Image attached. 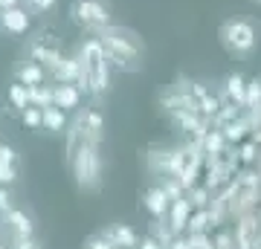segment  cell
<instances>
[{
	"label": "cell",
	"instance_id": "2e32d148",
	"mask_svg": "<svg viewBox=\"0 0 261 249\" xmlns=\"http://www.w3.org/2000/svg\"><path fill=\"white\" fill-rule=\"evenodd\" d=\"M64 125H67V113L61 110V107H56V104L44 107V128H47L49 133H58V130H64Z\"/></svg>",
	"mask_w": 261,
	"mask_h": 249
},
{
	"label": "cell",
	"instance_id": "4fadbf2b",
	"mask_svg": "<svg viewBox=\"0 0 261 249\" xmlns=\"http://www.w3.org/2000/svg\"><path fill=\"white\" fill-rule=\"evenodd\" d=\"M47 67H41L38 61H23V64H18V70H15V78H18L20 84H27V87H38V84H44V78H47Z\"/></svg>",
	"mask_w": 261,
	"mask_h": 249
},
{
	"label": "cell",
	"instance_id": "3957f363",
	"mask_svg": "<svg viewBox=\"0 0 261 249\" xmlns=\"http://www.w3.org/2000/svg\"><path fill=\"white\" fill-rule=\"evenodd\" d=\"M73 180L84 191H96L102 185V157H99V142H79L67 148Z\"/></svg>",
	"mask_w": 261,
	"mask_h": 249
},
{
	"label": "cell",
	"instance_id": "7402d4cb",
	"mask_svg": "<svg viewBox=\"0 0 261 249\" xmlns=\"http://www.w3.org/2000/svg\"><path fill=\"white\" fill-rule=\"evenodd\" d=\"M84 249H119V246H113L111 240L105 238V232H102V235H90V238H84Z\"/></svg>",
	"mask_w": 261,
	"mask_h": 249
},
{
	"label": "cell",
	"instance_id": "6da1fadb",
	"mask_svg": "<svg viewBox=\"0 0 261 249\" xmlns=\"http://www.w3.org/2000/svg\"><path fill=\"white\" fill-rule=\"evenodd\" d=\"M96 38L102 41L105 52H108V61L113 67H119L122 73H134L140 70L142 56H145V44L142 38L128 26H105L102 32H96Z\"/></svg>",
	"mask_w": 261,
	"mask_h": 249
},
{
	"label": "cell",
	"instance_id": "5bb4252c",
	"mask_svg": "<svg viewBox=\"0 0 261 249\" xmlns=\"http://www.w3.org/2000/svg\"><path fill=\"white\" fill-rule=\"evenodd\" d=\"M142 203H145V209H148L151 214H154V217H163V214L168 212V206H171V194L166 191V185H163V188H148V191H145V200H142Z\"/></svg>",
	"mask_w": 261,
	"mask_h": 249
},
{
	"label": "cell",
	"instance_id": "8992f818",
	"mask_svg": "<svg viewBox=\"0 0 261 249\" xmlns=\"http://www.w3.org/2000/svg\"><path fill=\"white\" fill-rule=\"evenodd\" d=\"M102 128H105V116L99 110H93V107L79 110L73 119V128H70L67 148L79 145V142H99L102 139Z\"/></svg>",
	"mask_w": 261,
	"mask_h": 249
},
{
	"label": "cell",
	"instance_id": "8fae6325",
	"mask_svg": "<svg viewBox=\"0 0 261 249\" xmlns=\"http://www.w3.org/2000/svg\"><path fill=\"white\" fill-rule=\"evenodd\" d=\"M3 223H6V229L12 232V238H29V235L35 232L29 214H23L20 209H6V212H3Z\"/></svg>",
	"mask_w": 261,
	"mask_h": 249
},
{
	"label": "cell",
	"instance_id": "484cf974",
	"mask_svg": "<svg viewBox=\"0 0 261 249\" xmlns=\"http://www.w3.org/2000/svg\"><path fill=\"white\" fill-rule=\"evenodd\" d=\"M15 151H12L9 145H0V162H9V165H15Z\"/></svg>",
	"mask_w": 261,
	"mask_h": 249
},
{
	"label": "cell",
	"instance_id": "9a60e30c",
	"mask_svg": "<svg viewBox=\"0 0 261 249\" xmlns=\"http://www.w3.org/2000/svg\"><path fill=\"white\" fill-rule=\"evenodd\" d=\"M171 232H180L189 226V200L177 197V200H171Z\"/></svg>",
	"mask_w": 261,
	"mask_h": 249
},
{
	"label": "cell",
	"instance_id": "44dd1931",
	"mask_svg": "<svg viewBox=\"0 0 261 249\" xmlns=\"http://www.w3.org/2000/svg\"><path fill=\"white\" fill-rule=\"evenodd\" d=\"M23 3H27V9L32 12V15H47V12L56 9L58 0H23Z\"/></svg>",
	"mask_w": 261,
	"mask_h": 249
},
{
	"label": "cell",
	"instance_id": "7a4b0ae2",
	"mask_svg": "<svg viewBox=\"0 0 261 249\" xmlns=\"http://www.w3.org/2000/svg\"><path fill=\"white\" fill-rule=\"evenodd\" d=\"M79 58H82L84 67V90L102 96L111 84V61H108V52L99 38H87L82 46H79Z\"/></svg>",
	"mask_w": 261,
	"mask_h": 249
},
{
	"label": "cell",
	"instance_id": "4316f807",
	"mask_svg": "<svg viewBox=\"0 0 261 249\" xmlns=\"http://www.w3.org/2000/svg\"><path fill=\"white\" fill-rule=\"evenodd\" d=\"M12 197H9V191H6V188H3V185H0V212H6V209H12Z\"/></svg>",
	"mask_w": 261,
	"mask_h": 249
},
{
	"label": "cell",
	"instance_id": "e0dca14e",
	"mask_svg": "<svg viewBox=\"0 0 261 249\" xmlns=\"http://www.w3.org/2000/svg\"><path fill=\"white\" fill-rule=\"evenodd\" d=\"M226 96H229L232 102L244 104V99H247V81H244L241 75H229V78H226Z\"/></svg>",
	"mask_w": 261,
	"mask_h": 249
},
{
	"label": "cell",
	"instance_id": "d6a6232c",
	"mask_svg": "<svg viewBox=\"0 0 261 249\" xmlns=\"http://www.w3.org/2000/svg\"><path fill=\"white\" fill-rule=\"evenodd\" d=\"M252 3H258V6H261V0H252Z\"/></svg>",
	"mask_w": 261,
	"mask_h": 249
},
{
	"label": "cell",
	"instance_id": "d6986e66",
	"mask_svg": "<svg viewBox=\"0 0 261 249\" xmlns=\"http://www.w3.org/2000/svg\"><path fill=\"white\" fill-rule=\"evenodd\" d=\"M29 104H35V107H49V104H53V90H49L47 84L29 87Z\"/></svg>",
	"mask_w": 261,
	"mask_h": 249
},
{
	"label": "cell",
	"instance_id": "9c48e42d",
	"mask_svg": "<svg viewBox=\"0 0 261 249\" xmlns=\"http://www.w3.org/2000/svg\"><path fill=\"white\" fill-rule=\"evenodd\" d=\"M0 29L9 32V35H27L29 29V9L23 6H9V9H0Z\"/></svg>",
	"mask_w": 261,
	"mask_h": 249
},
{
	"label": "cell",
	"instance_id": "1f68e13d",
	"mask_svg": "<svg viewBox=\"0 0 261 249\" xmlns=\"http://www.w3.org/2000/svg\"><path fill=\"white\" fill-rule=\"evenodd\" d=\"M20 0H0V9H9V6H18Z\"/></svg>",
	"mask_w": 261,
	"mask_h": 249
},
{
	"label": "cell",
	"instance_id": "52a82bcc",
	"mask_svg": "<svg viewBox=\"0 0 261 249\" xmlns=\"http://www.w3.org/2000/svg\"><path fill=\"white\" fill-rule=\"evenodd\" d=\"M27 58L29 61H38L41 67H47L49 73L56 70V64L64 58V52H61V46H58V41L53 35H35L32 41L27 44Z\"/></svg>",
	"mask_w": 261,
	"mask_h": 249
},
{
	"label": "cell",
	"instance_id": "f1b7e54d",
	"mask_svg": "<svg viewBox=\"0 0 261 249\" xmlns=\"http://www.w3.org/2000/svg\"><path fill=\"white\" fill-rule=\"evenodd\" d=\"M203 226H206V214H197L192 220V232H203Z\"/></svg>",
	"mask_w": 261,
	"mask_h": 249
},
{
	"label": "cell",
	"instance_id": "277c9868",
	"mask_svg": "<svg viewBox=\"0 0 261 249\" xmlns=\"http://www.w3.org/2000/svg\"><path fill=\"white\" fill-rule=\"evenodd\" d=\"M218 38H221V44H224L226 52H229V56H235V58L250 56L252 49H255V44H258L255 26H252L250 20H244V18H229V20H224V23H221V32H218Z\"/></svg>",
	"mask_w": 261,
	"mask_h": 249
},
{
	"label": "cell",
	"instance_id": "ac0fdd59",
	"mask_svg": "<svg viewBox=\"0 0 261 249\" xmlns=\"http://www.w3.org/2000/svg\"><path fill=\"white\" fill-rule=\"evenodd\" d=\"M9 102H12V107H18V110H27L29 107V87L27 84H12L9 87Z\"/></svg>",
	"mask_w": 261,
	"mask_h": 249
},
{
	"label": "cell",
	"instance_id": "4dcf8cb0",
	"mask_svg": "<svg viewBox=\"0 0 261 249\" xmlns=\"http://www.w3.org/2000/svg\"><path fill=\"white\" fill-rule=\"evenodd\" d=\"M168 249H195V246H192V240H171Z\"/></svg>",
	"mask_w": 261,
	"mask_h": 249
},
{
	"label": "cell",
	"instance_id": "ffe728a7",
	"mask_svg": "<svg viewBox=\"0 0 261 249\" xmlns=\"http://www.w3.org/2000/svg\"><path fill=\"white\" fill-rule=\"evenodd\" d=\"M20 119L27 128H44V107H35V104H29L27 110H20Z\"/></svg>",
	"mask_w": 261,
	"mask_h": 249
},
{
	"label": "cell",
	"instance_id": "cb8c5ba5",
	"mask_svg": "<svg viewBox=\"0 0 261 249\" xmlns=\"http://www.w3.org/2000/svg\"><path fill=\"white\" fill-rule=\"evenodd\" d=\"M15 177H18L15 165H9V162H0V185H9V183H15Z\"/></svg>",
	"mask_w": 261,
	"mask_h": 249
},
{
	"label": "cell",
	"instance_id": "30bf717a",
	"mask_svg": "<svg viewBox=\"0 0 261 249\" xmlns=\"http://www.w3.org/2000/svg\"><path fill=\"white\" fill-rule=\"evenodd\" d=\"M105 238L111 240L113 246H119V249H140L137 232L130 229V226H125V223H113V226H108V229H105Z\"/></svg>",
	"mask_w": 261,
	"mask_h": 249
},
{
	"label": "cell",
	"instance_id": "5b68a950",
	"mask_svg": "<svg viewBox=\"0 0 261 249\" xmlns=\"http://www.w3.org/2000/svg\"><path fill=\"white\" fill-rule=\"evenodd\" d=\"M70 20L84 32H102L105 26H111V9L105 0H73Z\"/></svg>",
	"mask_w": 261,
	"mask_h": 249
},
{
	"label": "cell",
	"instance_id": "603a6c76",
	"mask_svg": "<svg viewBox=\"0 0 261 249\" xmlns=\"http://www.w3.org/2000/svg\"><path fill=\"white\" fill-rule=\"evenodd\" d=\"M261 102V84L258 81H250L247 84V99H244V104H258Z\"/></svg>",
	"mask_w": 261,
	"mask_h": 249
},
{
	"label": "cell",
	"instance_id": "f546056e",
	"mask_svg": "<svg viewBox=\"0 0 261 249\" xmlns=\"http://www.w3.org/2000/svg\"><path fill=\"white\" fill-rule=\"evenodd\" d=\"M241 130H244V125H229V128H226V136L235 139V136H241Z\"/></svg>",
	"mask_w": 261,
	"mask_h": 249
},
{
	"label": "cell",
	"instance_id": "7c38bea8",
	"mask_svg": "<svg viewBox=\"0 0 261 249\" xmlns=\"http://www.w3.org/2000/svg\"><path fill=\"white\" fill-rule=\"evenodd\" d=\"M82 102V87L79 84H56L53 87V104L61 110H73Z\"/></svg>",
	"mask_w": 261,
	"mask_h": 249
},
{
	"label": "cell",
	"instance_id": "83f0119b",
	"mask_svg": "<svg viewBox=\"0 0 261 249\" xmlns=\"http://www.w3.org/2000/svg\"><path fill=\"white\" fill-rule=\"evenodd\" d=\"M140 249H168V246H163L157 238H145V240L140 243Z\"/></svg>",
	"mask_w": 261,
	"mask_h": 249
},
{
	"label": "cell",
	"instance_id": "ba28073f",
	"mask_svg": "<svg viewBox=\"0 0 261 249\" xmlns=\"http://www.w3.org/2000/svg\"><path fill=\"white\" fill-rule=\"evenodd\" d=\"M49 75H53L58 84H79L82 93H84V67H82V58L79 56H64Z\"/></svg>",
	"mask_w": 261,
	"mask_h": 249
},
{
	"label": "cell",
	"instance_id": "d4e9b609",
	"mask_svg": "<svg viewBox=\"0 0 261 249\" xmlns=\"http://www.w3.org/2000/svg\"><path fill=\"white\" fill-rule=\"evenodd\" d=\"M9 249H41V243H38L32 235H29V238H12V246Z\"/></svg>",
	"mask_w": 261,
	"mask_h": 249
}]
</instances>
